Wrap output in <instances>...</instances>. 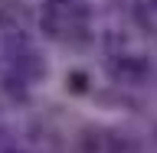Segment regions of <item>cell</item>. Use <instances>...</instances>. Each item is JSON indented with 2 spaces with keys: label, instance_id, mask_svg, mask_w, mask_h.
Masks as SVG:
<instances>
[{
  "label": "cell",
  "instance_id": "3",
  "mask_svg": "<svg viewBox=\"0 0 157 153\" xmlns=\"http://www.w3.org/2000/svg\"><path fill=\"white\" fill-rule=\"evenodd\" d=\"M69 88H72V91H88V75H82V72H72V78H69Z\"/></svg>",
  "mask_w": 157,
  "mask_h": 153
},
{
  "label": "cell",
  "instance_id": "1",
  "mask_svg": "<svg viewBox=\"0 0 157 153\" xmlns=\"http://www.w3.org/2000/svg\"><path fill=\"white\" fill-rule=\"evenodd\" d=\"M118 75L128 78V82H141L147 75V62L144 59H121L118 62Z\"/></svg>",
  "mask_w": 157,
  "mask_h": 153
},
{
  "label": "cell",
  "instance_id": "2",
  "mask_svg": "<svg viewBox=\"0 0 157 153\" xmlns=\"http://www.w3.org/2000/svg\"><path fill=\"white\" fill-rule=\"evenodd\" d=\"M17 72L23 78H43V59L33 56V52H23L17 59Z\"/></svg>",
  "mask_w": 157,
  "mask_h": 153
}]
</instances>
